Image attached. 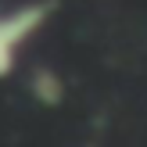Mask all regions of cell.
<instances>
[{"instance_id": "cell-1", "label": "cell", "mask_w": 147, "mask_h": 147, "mask_svg": "<svg viewBox=\"0 0 147 147\" xmlns=\"http://www.w3.org/2000/svg\"><path fill=\"white\" fill-rule=\"evenodd\" d=\"M50 18V4L36 0V4H22L14 11L0 14V79L14 72V61H18L22 47L40 32V25Z\"/></svg>"}]
</instances>
